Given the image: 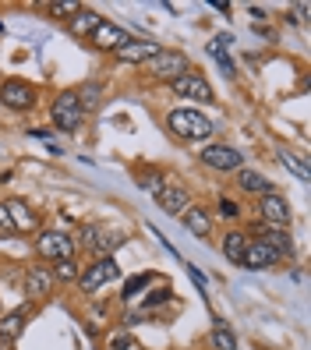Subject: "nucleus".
I'll return each mask as SVG.
<instances>
[{"label": "nucleus", "mask_w": 311, "mask_h": 350, "mask_svg": "<svg viewBox=\"0 0 311 350\" xmlns=\"http://www.w3.org/2000/svg\"><path fill=\"white\" fill-rule=\"evenodd\" d=\"M167 128L177 138H184V142H205V138L216 131L213 120L205 117V113H198V110H170L167 113Z\"/></svg>", "instance_id": "obj_1"}, {"label": "nucleus", "mask_w": 311, "mask_h": 350, "mask_svg": "<svg viewBox=\"0 0 311 350\" xmlns=\"http://www.w3.org/2000/svg\"><path fill=\"white\" fill-rule=\"evenodd\" d=\"M202 163L209 170H219V174H237L244 167V156L234 146H219V142H213V146L202 149Z\"/></svg>", "instance_id": "obj_2"}, {"label": "nucleus", "mask_w": 311, "mask_h": 350, "mask_svg": "<svg viewBox=\"0 0 311 350\" xmlns=\"http://www.w3.org/2000/svg\"><path fill=\"white\" fill-rule=\"evenodd\" d=\"M36 252H39V258H50V262L75 258V241L64 230H43L36 237Z\"/></svg>", "instance_id": "obj_3"}, {"label": "nucleus", "mask_w": 311, "mask_h": 350, "mask_svg": "<svg viewBox=\"0 0 311 350\" xmlns=\"http://www.w3.org/2000/svg\"><path fill=\"white\" fill-rule=\"evenodd\" d=\"M50 117H53V124H57L60 131H78V128H81V117H85V113H81L75 92H60V96L53 99Z\"/></svg>", "instance_id": "obj_4"}, {"label": "nucleus", "mask_w": 311, "mask_h": 350, "mask_svg": "<svg viewBox=\"0 0 311 350\" xmlns=\"http://www.w3.org/2000/svg\"><path fill=\"white\" fill-rule=\"evenodd\" d=\"M117 276H120V269H117V258L103 255L96 265H89V269H81L75 283H78L85 294H92V291H99L103 283H110V280H117Z\"/></svg>", "instance_id": "obj_5"}, {"label": "nucleus", "mask_w": 311, "mask_h": 350, "mask_svg": "<svg viewBox=\"0 0 311 350\" xmlns=\"http://www.w3.org/2000/svg\"><path fill=\"white\" fill-rule=\"evenodd\" d=\"M36 99H39L36 85H29V81H22V78H8L4 85H0V103L11 107V110H32Z\"/></svg>", "instance_id": "obj_6"}, {"label": "nucleus", "mask_w": 311, "mask_h": 350, "mask_svg": "<svg viewBox=\"0 0 311 350\" xmlns=\"http://www.w3.org/2000/svg\"><path fill=\"white\" fill-rule=\"evenodd\" d=\"M184 71H191V68H188V57H184L180 50H159V53L149 60V75H152V78L174 81V78H180Z\"/></svg>", "instance_id": "obj_7"}, {"label": "nucleus", "mask_w": 311, "mask_h": 350, "mask_svg": "<svg viewBox=\"0 0 311 350\" xmlns=\"http://www.w3.org/2000/svg\"><path fill=\"white\" fill-rule=\"evenodd\" d=\"M258 219L265 226H280V230H286L290 226V202L283 195H276V191L262 195L258 198Z\"/></svg>", "instance_id": "obj_8"}, {"label": "nucleus", "mask_w": 311, "mask_h": 350, "mask_svg": "<svg viewBox=\"0 0 311 350\" xmlns=\"http://www.w3.org/2000/svg\"><path fill=\"white\" fill-rule=\"evenodd\" d=\"M170 85H174V92L184 96V99H202V103H213V99H216V96H213V85H209V81H205L198 71H184L180 78L170 81Z\"/></svg>", "instance_id": "obj_9"}, {"label": "nucleus", "mask_w": 311, "mask_h": 350, "mask_svg": "<svg viewBox=\"0 0 311 350\" xmlns=\"http://www.w3.org/2000/svg\"><path fill=\"white\" fill-rule=\"evenodd\" d=\"M128 29H120V25H113V22H107V18H103V22L96 25V32L89 36V43L96 46V50H110V53H117L124 43H128Z\"/></svg>", "instance_id": "obj_10"}, {"label": "nucleus", "mask_w": 311, "mask_h": 350, "mask_svg": "<svg viewBox=\"0 0 311 350\" xmlns=\"http://www.w3.org/2000/svg\"><path fill=\"white\" fill-rule=\"evenodd\" d=\"M159 50L163 46L152 43V39H128V43L117 50V60H120V64H149Z\"/></svg>", "instance_id": "obj_11"}, {"label": "nucleus", "mask_w": 311, "mask_h": 350, "mask_svg": "<svg viewBox=\"0 0 311 350\" xmlns=\"http://www.w3.org/2000/svg\"><path fill=\"white\" fill-rule=\"evenodd\" d=\"M255 241L265 244L269 252H276L280 258H286L290 252H294V244H290V234L280 230V226H265V223H255Z\"/></svg>", "instance_id": "obj_12"}, {"label": "nucleus", "mask_w": 311, "mask_h": 350, "mask_svg": "<svg viewBox=\"0 0 311 350\" xmlns=\"http://www.w3.org/2000/svg\"><path fill=\"white\" fill-rule=\"evenodd\" d=\"M156 202L163 205V213H170V216H180L184 209L191 205V195L180 188V184H174V180H167L163 188L156 191Z\"/></svg>", "instance_id": "obj_13"}, {"label": "nucleus", "mask_w": 311, "mask_h": 350, "mask_svg": "<svg viewBox=\"0 0 311 350\" xmlns=\"http://www.w3.org/2000/svg\"><path fill=\"white\" fill-rule=\"evenodd\" d=\"M50 291H53V273L46 265H32L25 273V294L32 301H43V297H50Z\"/></svg>", "instance_id": "obj_14"}, {"label": "nucleus", "mask_w": 311, "mask_h": 350, "mask_svg": "<svg viewBox=\"0 0 311 350\" xmlns=\"http://www.w3.org/2000/svg\"><path fill=\"white\" fill-rule=\"evenodd\" d=\"M276 262H280V255H276V252H269L265 244H258V241H247L244 258H241V265H244V269H252V273H258V269H273Z\"/></svg>", "instance_id": "obj_15"}, {"label": "nucleus", "mask_w": 311, "mask_h": 350, "mask_svg": "<svg viewBox=\"0 0 311 350\" xmlns=\"http://www.w3.org/2000/svg\"><path fill=\"white\" fill-rule=\"evenodd\" d=\"M4 209H8V216H11V223H14V230H18V234H32L36 226H39V216L29 209V205H25L22 198L4 202Z\"/></svg>", "instance_id": "obj_16"}, {"label": "nucleus", "mask_w": 311, "mask_h": 350, "mask_svg": "<svg viewBox=\"0 0 311 350\" xmlns=\"http://www.w3.org/2000/svg\"><path fill=\"white\" fill-rule=\"evenodd\" d=\"M180 223H184V226H188V230H191L195 237H205V234H209V230H213V216H209V213H205V209H202V205H188V209H184V213H180Z\"/></svg>", "instance_id": "obj_17"}, {"label": "nucleus", "mask_w": 311, "mask_h": 350, "mask_svg": "<svg viewBox=\"0 0 311 350\" xmlns=\"http://www.w3.org/2000/svg\"><path fill=\"white\" fill-rule=\"evenodd\" d=\"M234 180H237V188H241V191H247V195H258V198L273 191V184H269L258 170H244V167H241V170L234 174Z\"/></svg>", "instance_id": "obj_18"}, {"label": "nucleus", "mask_w": 311, "mask_h": 350, "mask_svg": "<svg viewBox=\"0 0 311 350\" xmlns=\"http://www.w3.org/2000/svg\"><path fill=\"white\" fill-rule=\"evenodd\" d=\"M103 22V14H96V11H89V8H81L71 22H68V29H71V36H78V39H89L92 32H96V25Z\"/></svg>", "instance_id": "obj_19"}, {"label": "nucleus", "mask_w": 311, "mask_h": 350, "mask_svg": "<svg viewBox=\"0 0 311 350\" xmlns=\"http://www.w3.org/2000/svg\"><path fill=\"white\" fill-rule=\"evenodd\" d=\"M25 308H18V312H11V315H4V319H0V340H18V336H22V329H25Z\"/></svg>", "instance_id": "obj_20"}, {"label": "nucleus", "mask_w": 311, "mask_h": 350, "mask_svg": "<svg viewBox=\"0 0 311 350\" xmlns=\"http://www.w3.org/2000/svg\"><path fill=\"white\" fill-rule=\"evenodd\" d=\"M244 248H247V234H241V230H230L223 237V255L230 258V262H237L241 265V258H244Z\"/></svg>", "instance_id": "obj_21"}, {"label": "nucleus", "mask_w": 311, "mask_h": 350, "mask_svg": "<svg viewBox=\"0 0 311 350\" xmlns=\"http://www.w3.org/2000/svg\"><path fill=\"white\" fill-rule=\"evenodd\" d=\"M213 347L216 350H237V333L226 322H216L213 325Z\"/></svg>", "instance_id": "obj_22"}, {"label": "nucleus", "mask_w": 311, "mask_h": 350, "mask_svg": "<svg viewBox=\"0 0 311 350\" xmlns=\"http://www.w3.org/2000/svg\"><path fill=\"white\" fill-rule=\"evenodd\" d=\"M50 273H53V283H75L81 269H78V262H75V258H60V262H53V269H50Z\"/></svg>", "instance_id": "obj_23"}, {"label": "nucleus", "mask_w": 311, "mask_h": 350, "mask_svg": "<svg viewBox=\"0 0 311 350\" xmlns=\"http://www.w3.org/2000/svg\"><path fill=\"white\" fill-rule=\"evenodd\" d=\"M99 85H96V81H92V85H85V89H78L75 96H78V107H81V113H85V110H96L99 107Z\"/></svg>", "instance_id": "obj_24"}, {"label": "nucleus", "mask_w": 311, "mask_h": 350, "mask_svg": "<svg viewBox=\"0 0 311 350\" xmlns=\"http://www.w3.org/2000/svg\"><path fill=\"white\" fill-rule=\"evenodd\" d=\"M280 163H283V167L290 170V174H294V177H301V180H308L311 174H308V167H304V163L294 156V152H280Z\"/></svg>", "instance_id": "obj_25"}, {"label": "nucleus", "mask_w": 311, "mask_h": 350, "mask_svg": "<svg viewBox=\"0 0 311 350\" xmlns=\"http://www.w3.org/2000/svg\"><path fill=\"white\" fill-rule=\"evenodd\" d=\"M149 283H152V273H141V276H131L128 283H124V294H120V297H124V301H131V297H135V294L141 291V286H149Z\"/></svg>", "instance_id": "obj_26"}, {"label": "nucleus", "mask_w": 311, "mask_h": 350, "mask_svg": "<svg viewBox=\"0 0 311 350\" xmlns=\"http://www.w3.org/2000/svg\"><path fill=\"white\" fill-rule=\"evenodd\" d=\"M230 43H234V36H226V32H223V36H216L213 43H209V53L219 60V64H223V60H230V53H226V46H230Z\"/></svg>", "instance_id": "obj_27"}, {"label": "nucleus", "mask_w": 311, "mask_h": 350, "mask_svg": "<svg viewBox=\"0 0 311 350\" xmlns=\"http://www.w3.org/2000/svg\"><path fill=\"white\" fill-rule=\"evenodd\" d=\"M81 11V4H78V0H60V4H50V14H57V18H68V22H71V18Z\"/></svg>", "instance_id": "obj_28"}, {"label": "nucleus", "mask_w": 311, "mask_h": 350, "mask_svg": "<svg viewBox=\"0 0 311 350\" xmlns=\"http://www.w3.org/2000/svg\"><path fill=\"white\" fill-rule=\"evenodd\" d=\"M163 184H167V180H163L159 170H145V174H141V188H145V191H152V195H156Z\"/></svg>", "instance_id": "obj_29"}, {"label": "nucleus", "mask_w": 311, "mask_h": 350, "mask_svg": "<svg viewBox=\"0 0 311 350\" xmlns=\"http://www.w3.org/2000/svg\"><path fill=\"white\" fill-rule=\"evenodd\" d=\"M120 244H124V237H120V234H107V241H96V248H99L103 255H110L113 248H120Z\"/></svg>", "instance_id": "obj_30"}, {"label": "nucleus", "mask_w": 311, "mask_h": 350, "mask_svg": "<svg viewBox=\"0 0 311 350\" xmlns=\"http://www.w3.org/2000/svg\"><path fill=\"white\" fill-rule=\"evenodd\" d=\"M170 297H174V291H167V286H163V291H156V294L145 297V308H159V304H167Z\"/></svg>", "instance_id": "obj_31"}, {"label": "nucleus", "mask_w": 311, "mask_h": 350, "mask_svg": "<svg viewBox=\"0 0 311 350\" xmlns=\"http://www.w3.org/2000/svg\"><path fill=\"white\" fill-rule=\"evenodd\" d=\"M219 216H223V219H237V216H241L237 202H230V198H219Z\"/></svg>", "instance_id": "obj_32"}, {"label": "nucleus", "mask_w": 311, "mask_h": 350, "mask_svg": "<svg viewBox=\"0 0 311 350\" xmlns=\"http://www.w3.org/2000/svg\"><path fill=\"white\" fill-rule=\"evenodd\" d=\"M188 276H191V283L198 286V291H202V294H205V291H209V280H205V276H202V273L195 269V265H188Z\"/></svg>", "instance_id": "obj_33"}, {"label": "nucleus", "mask_w": 311, "mask_h": 350, "mask_svg": "<svg viewBox=\"0 0 311 350\" xmlns=\"http://www.w3.org/2000/svg\"><path fill=\"white\" fill-rule=\"evenodd\" d=\"M96 237H99L96 226H81V244H85V248H96Z\"/></svg>", "instance_id": "obj_34"}, {"label": "nucleus", "mask_w": 311, "mask_h": 350, "mask_svg": "<svg viewBox=\"0 0 311 350\" xmlns=\"http://www.w3.org/2000/svg\"><path fill=\"white\" fill-rule=\"evenodd\" d=\"M0 234H14V223H11V216H8L4 205H0Z\"/></svg>", "instance_id": "obj_35"}, {"label": "nucleus", "mask_w": 311, "mask_h": 350, "mask_svg": "<svg viewBox=\"0 0 311 350\" xmlns=\"http://www.w3.org/2000/svg\"><path fill=\"white\" fill-rule=\"evenodd\" d=\"M110 347H113V350H128V347H131V336H128V333H120V336L110 340Z\"/></svg>", "instance_id": "obj_36"}, {"label": "nucleus", "mask_w": 311, "mask_h": 350, "mask_svg": "<svg viewBox=\"0 0 311 350\" xmlns=\"http://www.w3.org/2000/svg\"><path fill=\"white\" fill-rule=\"evenodd\" d=\"M0 350H11V340H0Z\"/></svg>", "instance_id": "obj_37"}]
</instances>
